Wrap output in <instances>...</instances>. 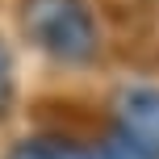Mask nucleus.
Masks as SVG:
<instances>
[{"label":"nucleus","instance_id":"obj_4","mask_svg":"<svg viewBox=\"0 0 159 159\" xmlns=\"http://www.w3.org/2000/svg\"><path fill=\"white\" fill-rule=\"evenodd\" d=\"M92 159H159V155H151V151H143L138 143H130V138H109V143H101L92 151Z\"/></svg>","mask_w":159,"mask_h":159},{"label":"nucleus","instance_id":"obj_5","mask_svg":"<svg viewBox=\"0 0 159 159\" xmlns=\"http://www.w3.org/2000/svg\"><path fill=\"white\" fill-rule=\"evenodd\" d=\"M4 75H8V46L0 42V84H4Z\"/></svg>","mask_w":159,"mask_h":159},{"label":"nucleus","instance_id":"obj_3","mask_svg":"<svg viewBox=\"0 0 159 159\" xmlns=\"http://www.w3.org/2000/svg\"><path fill=\"white\" fill-rule=\"evenodd\" d=\"M8 159H92V155L63 138H25L8 151Z\"/></svg>","mask_w":159,"mask_h":159},{"label":"nucleus","instance_id":"obj_2","mask_svg":"<svg viewBox=\"0 0 159 159\" xmlns=\"http://www.w3.org/2000/svg\"><path fill=\"white\" fill-rule=\"evenodd\" d=\"M113 117L121 126V138L159 155V88H121L113 96Z\"/></svg>","mask_w":159,"mask_h":159},{"label":"nucleus","instance_id":"obj_1","mask_svg":"<svg viewBox=\"0 0 159 159\" xmlns=\"http://www.w3.org/2000/svg\"><path fill=\"white\" fill-rule=\"evenodd\" d=\"M21 30L59 63L84 67L101 50V34L84 0H21Z\"/></svg>","mask_w":159,"mask_h":159}]
</instances>
